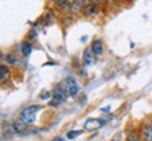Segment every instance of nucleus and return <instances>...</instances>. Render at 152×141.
I'll return each instance as SVG.
<instances>
[{"instance_id": "f257e3e1", "label": "nucleus", "mask_w": 152, "mask_h": 141, "mask_svg": "<svg viewBox=\"0 0 152 141\" xmlns=\"http://www.w3.org/2000/svg\"><path fill=\"white\" fill-rule=\"evenodd\" d=\"M42 106H29V108H25V109L21 112L20 115V119L24 124H32L35 123V119H37V113L38 110H41Z\"/></svg>"}, {"instance_id": "f03ea898", "label": "nucleus", "mask_w": 152, "mask_h": 141, "mask_svg": "<svg viewBox=\"0 0 152 141\" xmlns=\"http://www.w3.org/2000/svg\"><path fill=\"white\" fill-rule=\"evenodd\" d=\"M63 90L66 91V94L69 96H74L77 95L80 91V87H78V82H77V80L74 77H67L64 80V82H63Z\"/></svg>"}, {"instance_id": "7ed1b4c3", "label": "nucleus", "mask_w": 152, "mask_h": 141, "mask_svg": "<svg viewBox=\"0 0 152 141\" xmlns=\"http://www.w3.org/2000/svg\"><path fill=\"white\" fill-rule=\"evenodd\" d=\"M67 96H69V95L66 94V91L63 90V87L56 88L55 92H53V99L50 101V106H56V105H59L60 102H63Z\"/></svg>"}, {"instance_id": "20e7f679", "label": "nucleus", "mask_w": 152, "mask_h": 141, "mask_svg": "<svg viewBox=\"0 0 152 141\" xmlns=\"http://www.w3.org/2000/svg\"><path fill=\"white\" fill-rule=\"evenodd\" d=\"M105 124V120L103 119H88L85 122V130H98L101 129L102 126Z\"/></svg>"}, {"instance_id": "39448f33", "label": "nucleus", "mask_w": 152, "mask_h": 141, "mask_svg": "<svg viewBox=\"0 0 152 141\" xmlns=\"http://www.w3.org/2000/svg\"><path fill=\"white\" fill-rule=\"evenodd\" d=\"M142 140L152 141V120L142 126Z\"/></svg>"}, {"instance_id": "423d86ee", "label": "nucleus", "mask_w": 152, "mask_h": 141, "mask_svg": "<svg viewBox=\"0 0 152 141\" xmlns=\"http://www.w3.org/2000/svg\"><path fill=\"white\" fill-rule=\"evenodd\" d=\"M94 53L92 49L91 48H87V49L84 50V56H83V60H84V64L85 66H91L94 63Z\"/></svg>"}, {"instance_id": "0eeeda50", "label": "nucleus", "mask_w": 152, "mask_h": 141, "mask_svg": "<svg viewBox=\"0 0 152 141\" xmlns=\"http://www.w3.org/2000/svg\"><path fill=\"white\" fill-rule=\"evenodd\" d=\"M91 49L95 55H102L103 53V42L101 39H95L92 42V45H91Z\"/></svg>"}, {"instance_id": "6e6552de", "label": "nucleus", "mask_w": 152, "mask_h": 141, "mask_svg": "<svg viewBox=\"0 0 152 141\" xmlns=\"http://www.w3.org/2000/svg\"><path fill=\"white\" fill-rule=\"evenodd\" d=\"M31 52H32V45L29 43V42H23L21 43V53H23L24 57H27V56L31 55Z\"/></svg>"}, {"instance_id": "1a4fd4ad", "label": "nucleus", "mask_w": 152, "mask_h": 141, "mask_svg": "<svg viewBox=\"0 0 152 141\" xmlns=\"http://www.w3.org/2000/svg\"><path fill=\"white\" fill-rule=\"evenodd\" d=\"M70 4H71V6H70V9H71L74 13H75V11H78V10L83 9L85 3H84V1H71Z\"/></svg>"}, {"instance_id": "9d476101", "label": "nucleus", "mask_w": 152, "mask_h": 141, "mask_svg": "<svg viewBox=\"0 0 152 141\" xmlns=\"http://www.w3.org/2000/svg\"><path fill=\"white\" fill-rule=\"evenodd\" d=\"M96 13V7L94 4H89V6H87V9H85V15L87 17H89V15H92V14H95Z\"/></svg>"}, {"instance_id": "9b49d317", "label": "nucleus", "mask_w": 152, "mask_h": 141, "mask_svg": "<svg viewBox=\"0 0 152 141\" xmlns=\"http://www.w3.org/2000/svg\"><path fill=\"white\" fill-rule=\"evenodd\" d=\"M9 73H10V70L7 66H0V80H3Z\"/></svg>"}, {"instance_id": "f8f14e48", "label": "nucleus", "mask_w": 152, "mask_h": 141, "mask_svg": "<svg viewBox=\"0 0 152 141\" xmlns=\"http://www.w3.org/2000/svg\"><path fill=\"white\" fill-rule=\"evenodd\" d=\"M127 141H138V134L135 131H130L127 136Z\"/></svg>"}, {"instance_id": "ddd939ff", "label": "nucleus", "mask_w": 152, "mask_h": 141, "mask_svg": "<svg viewBox=\"0 0 152 141\" xmlns=\"http://www.w3.org/2000/svg\"><path fill=\"white\" fill-rule=\"evenodd\" d=\"M81 133H83L81 130H78V131H69L67 133V138H69V140H73V138H75L77 136H80Z\"/></svg>"}, {"instance_id": "4468645a", "label": "nucleus", "mask_w": 152, "mask_h": 141, "mask_svg": "<svg viewBox=\"0 0 152 141\" xmlns=\"http://www.w3.org/2000/svg\"><path fill=\"white\" fill-rule=\"evenodd\" d=\"M6 60H7V63H10V64H15V57H14V56H11V55L6 56Z\"/></svg>"}, {"instance_id": "2eb2a0df", "label": "nucleus", "mask_w": 152, "mask_h": 141, "mask_svg": "<svg viewBox=\"0 0 152 141\" xmlns=\"http://www.w3.org/2000/svg\"><path fill=\"white\" fill-rule=\"evenodd\" d=\"M49 96H50V94H49V92H48V91H43V92H42V95H41V99H48Z\"/></svg>"}, {"instance_id": "dca6fc26", "label": "nucleus", "mask_w": 152, "mask_h": 141, "mask_svg": "<svg viewBox=\"0 0 152 141\" xmlns=\"http://www.w3.org/2000/svg\"><path fill=\"white\" fill-rule=\"evenodd\" d=\"M52 141H64V140H63L61 137H56V138H53V140H52Z\"/></svg>"}, {"instance_id": "f3484780", "label": "nucleus", "mask_w": 152, "mask_h": 141, "mask_svg": "<svg viewBox=\"0 0 152 141\" xmlns=\"http://www.w3.org/2000/svg\"><path fill=\"white\" fill-rule=\"evenodd\" d=\"M102 112H109V110H110V108H103V109H101Z\"/></svg>"}, {"instance_id": "a211bd4d", "label": "nucleus", "mask_w": 152, "mask_h": 141, "mask_svg": "<svg viewBox=\"0 0 152 141\" xmlns=\"http://www.w3.org/2000/svg\"><path fill=\"white\" fill-rule=\"evenodd\" d=\"M0 63H1V57H0ZM0 66H1V64H0Z\"/></svg>"}]
</instances>
